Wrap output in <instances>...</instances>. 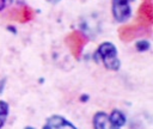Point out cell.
<instances>
[{
	"label": "cell",
	"instance_id": "3957f363",
	"mask_svg": "<svg viewBox=\"0 0 153 129\" xmlns=\"http://www.w3.org/2000/svg\"><path fill=\"white\" fill-rule=\"evenodd\" d=\"M148 30H149V27L141 26L136 23L135 24H127V25H123L118 29V36L122 41L129 42L136 37H140L145 33H148Z\"/></svg>",
	"mask_w": 153,
	"mask_h": 129
},
{
	"label": "cell",
	"instance_id": "7a4b0ae2",
	"mask_svg": "<svg viewBox=\"0 0 153 129\" xmlns=\"http://www.w3.org/2000/svg\"><path fill=\"white\" fill-rule=\"evenodd\" d=\"M67 47L69 48L71 53L73 54L74 57H79L81 55L82 48L85 47V44L87 43V38L86 36L80 32V31H72L65 39Z\"/></svg>",
	"mask_w": 153,
	"mask_h": 129
},
{
	"label": "cell",
	"instance_id": "5bb4252c",
	"mask_svg": "<svg viewBox=\"0 0 153 129\" xmlns=\"http://www.w3.org/2000/svg\"><path fill=\"white\" fill-rule=\"evenodd\" d=\"M47 1H49V2H51V4H56V2H59L60 0H47Z\"/></svg>",
	"mask_w": 153,
	"mask_h": 129
},
{
	"label": "cell",
	"instance_id": "4fadbf2b",
	"mask_svg": "<svg viewBox=\"0 0 153 129\" xmlns=\"http://www.w3.org/2000/svg\"><path fill=\"white\" fill-rule=\"evenodd\" d=\"M112 1H116V2H124V4H130V2L134 1V0H112Z\"/></svg>",
	"mask_w": 153,
	"mask_h": 129
},
{
	"label": "cell",
	"instance_id": "8992f818",
	"mask_svg": "<svg viewBox=\"0 0 153 129\" xmlns=\"http://www.w3.org/2000/svg\"><path fill=\"white\" fill-rule=\"evenodd\" d=\"M43 129H76L71 122L65 119L62 116H51L47 119Z\"/></svg>",
	"mask_w": 153,
	"mask_h": 129
},
{
	"label": "cell",
	"instance_id": "52a82bcc",
	"mask_svg": "<svg viewBox=\"0 0 153 129\" xmlns=\"http://www.w3.org/2000/svg\"><path fill=\"white\" fill-rule=\"evenodd\" d=\"M93 127H94V129H120L111 122L110 117L105 112H102V111H99L94 115Z\"/></svg>",
	"mask_w": 153,
	"mask_h": 129
},
{
	"label": "cell",
	"instance_id": "5b68a950",
	"mask_svg": "<svg viewBox=\"0 0 153 129\" xmlns=\"http://www.w3.org/2000/svg\"><path fill=\"white\" fill-rule=\"evenodd\" d=\"M112 14L117 22H120V23L127 22L131 16L130 4L112 1Z\"/></svg>",
	"mask_w": 153,
	"mask_h": 129
},
{
	"label": "cell",
	"instance_id": "277c9868",
	"mask_svg": "<svg viewBox=\"0 0 153 129\" xmlns=\"http://www.w3.org/2000/svg\"><path fill=\"white\" fill-rule=\"evenodd\" d=\"M152 23H153V5L151 1H143L137 10L136 24L145 27H151Z\"/></svg>",
	"mask_w": 153,
	"mask_h": 129
},
{
	"label": "cell",
	"instance_id": "30bf717a",
	"mask_svg": "<svg viewBox=\"0 0 153 129\" xmlns=\"http://www.w3.org/2000/svg\"><path fill=\"white\" fill-rule=\"evenodd\" d=\"M7 115H8V104L4 100H0V128L4 125Z\"/></svg>",
	"mask_w": 153,
	"mask_h": 129
},
{
	"label": "cell",
	"instance_id": "9c48e42d",
	"mask_svg": "<svg viewBox=\"0 0 153 129\" xmlns=\"http://www.w3.org/2000/svg\"><path fill=\"white\" fill-rule=\"evenodd\" d=\"M109 117H110L111 122H112L116 127H118V128H121V127L126 123V116H124L120 110H114Z\"/></svg>",
	"mask_w": 153,
	"mask_h": 129
},
{
	"label": "cell",
	"instance_id": "2e32d148",
	"mask_svg": "<svg viewBox=\"0 0 153 129\" xmlns=\"http://www.w3.org/2000/svg\"><path fill=\"white\" fill-rule=\"evenodd\" d=\"M143 1H151V0H143Z\"/></svg>",
	"mask_w": 153,
	"mask_h": 129
},
{
	"label": "cell",
	"instance_id": "6da1fadb",
	"mask_svg": "<svg viewBox=\"0 0 153 129\" xmlns=\"http://www.w3.org/2000/svg\"><path fill=\"white\" fill-rule=\"evenodd\" d=\"M98 57L103 60V63L108 69L118 70L121 63H120V60L117 59V49L112 43L110 42L102 43L98 47L97 53L94 54V59H98Z\"/></svg>",
	"mask_w": 153,
	"mask_h": 129
},
{
	"label": "cell",
	"instance_id": "8fae6325",
	"mask_svg": "<svg viewBox=\"0 0 153 129\" xmlns=\"http://www.w3.org/2000/svg\"><path fill=\"white\" fill-rule=\"evenodd\" d=\"M135 47H136V49L139 51H146V50H148L151 48V43L148 41H146V39H141V41H137L135 43Z\"/></svg>",
	"mask_w": 153,
	"mask_h": 129
},
{
	"label": "cell",
	"instance_id": "7c38bea8",
	"mask_svg": "<svg viewBox=\"0 0 153 129\" xmlns=\"http://www.w3.org/2000/svg\"><path fill=\"white\" fill-rule=\"evenodd\" d=\"M13 0H0V11H2L6 6H8L10 4H12Z\"/></svg>",
	"mask_w": 153,
	"mask_h": 129
},
{
	"label": "cell",
	"instance_id": "9a60e30c",
	"mask_svg": "<svg viewBox=\"0 0 153 129\" xmlns=\"http://www.w3.org/2000/svg\"><path fill=\"white\" fill-rule=\"evenodd\" d=\"M25 129H33V128H31V127H26Z\"/></svg>",
	"mask_w": 153,
	"mask_h": 129
},
{
	"label": "cell",
	"instance_id": "ba28073f",
	"mask_svg": "<svg viewBox=\"0 0 153 129\" xmlns=\"http://www.w3.org/2000/svg\"><path fill=\"white\" fill-rule=\"evenodd\" d=\"M33 17H35V11L27 6L22 7L20 10H14V11H12V14H11L12 19L19 20L20 23L30 22L33 19Z\"/></svg>",
	"mask_w": 153,
	"mask_h": 129
}]
</instances>
